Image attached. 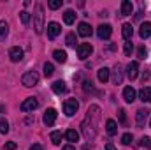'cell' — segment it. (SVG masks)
<instances>
[{
    "label": "cell",
    "instance_id": "6da1fadb",
    "mask_svg": "<svg viewBox=\"0 0 151 150\" xmlns=\"http://www.w3.org/2000/svg\"><path fill=\"white\" fill-rule=\"evenodd\" d=\"M99 117H100V108L99 106H91L88 110L86 118L83 120L81 124V131H83V136L90 141L97 136V122H99Z\"/></svg>",
    "mask_w": 151,
    "mask_h": 150
},
{
    "label": "cell",
    "instance_id": "7a4b0ae2",
    "mask_svg": "<svg viewBox=\"0 0 151 150\" xmlns=\"http://www.w3.org/2000/svg\"><path fill=\"white\" fill-rule=\"evenodd\" d=\"M34 28H35V34H42V28H44V7H42V4H35Z\"/></svg>",
    "mask_w": 151,
    "mask_h": 150
},
{
    "label": "cell",
    "instance_id": "3957f363",
    "mask_svg": "<svg viewBox=\"0 0 151 150\" xmlns=\"http://www.w3.org/2000/svg\"><path fill=\"white\" fill-rule=\"evenodd\" d=\"M21 83L25 85V87H35L39 83V74L35 73V71H28V73H25L23 74V78H21Z\"/></svg>",
    "mask_w": 151,
    "mask_h": 150
},
{
    "label": "cell",
    "instance_id": "277c9868",
    "mask_svg": "<svg viewBox=\"0 0 151 150\" xmlns=\"http://www.w3.org/2000/svg\"><path fill=\"white\" fill-rule=\"evenodd\" d=\"M93 53V46L90 42H83V44H77V57L81 60H86L90 55Z\"/></svg>",
    "mask_w": 151,
    "mask_h": 150
},
{
    "label": "cell",
    "instance_id": "5b68a950",
    "mask_svg": "<svg viewBox=\"0 0 151 150\" xmlns=\"http://www.w3.org/2000/svg\"><path fill=\"white\" fill-rule=\"evenodd\" d=\"M77 110H79V103H77L76 99H67V101L63 103V113H65L67 117H72Z\"/></svg>",
    "mask_w": 151,
    "mask_h": 150
},
{
    "label": "cell",
    "instance_id": "8992f818",
    "mask_svg": "<svg viewBox=\"0 0 151 150\" xmlns=\"http://www.w3.org/2000/svg\"><path fill=\"white\" fill-rule=\"evenodd\" d=\"M111 34H113V27L111 25H107V23H102V25H99L97 27V36L100 39H109L111 37Z\"/></svg>",
    "mask_w": 151,
    "mask_h": 150
},
{
    "label": "cell",
    "instance_id": "52a82bcc",
    "mask_svg": "<svg viewBox=\"0 0 151 150\" xmlns=\"http://www.w3.org/2000/svg\"><path fill=\"white\" fill-rule=\"evenodd\" d=\"M37 106H39V101L35 99V97H27V99L21 103V111H25V113L34 111Z\"/></svg>",
    "mask_w": 151,
    "mask_h": 150
},
{
    "label": "cell",
    "instance_id": "ba28073f",
    "mask_svg": "<svg viewBox=\"0 0 151 150\" xmlns=\"http://www.w3.org/2000/svg\"><path fill=\"white\" fill-rule=\"evenodd\" d=\"M55 120H56V110H53V108L46 110V113H44V117H42V122H44V125L51 127V125L55 124Z\"/></svg>",
    "mask_w": 151,
    "mask_h": 150
},
{
    "label": "cell",
    "instance_id": "9c48e42d",
    "mask_svg": "<svg viewBox=\"0 0 151 150\" xmlns=\"http://www.w3.org/2000/svg\"><path fill=\"white\" fill-rule=\"evenodd\" d=\"M60 32H62V27H60L56 21L47 23V37H49V39L58 37V36H60Z\"/></svg>",
    "mask_w": 151,
    "mask_h": 150
},
{
    "label": "cell",
    "instance_id": "30bf717a",
    "mask_svg": "<svg viewBox=\"0 0 151 150\" xmlns=\"http://www.w3.org/2000/svg\"><path fill=\"white\" fill-rule=\"evenodd\" d=\"M9 58H11V62H19V60H23V50H21L19 46L11 48V50H9Z\"/></svg>",
    "mask_w": 151,
    "mask_h": 150
},
{
    "label": "cell",
    "instance_id": "8fae6325",
    "mask_svg": "<svg viewBox=\"0 0 151 150\" xmlns=\"http://www.w3.org/2000/svg\"><path fill=\"white\" fill-rule=\"evenodd\" d=\"M111 73H113V83L114 85H121V81H123V67H121L119 64H116Z\"/></svg>",
    "mask_w": 151,
    "mask_h": 150
},
{
    "label": "cell",
    "instance_id": "7c38bea8",
    "mask_svg": "<svg viewBox=\"0 0 151 150\" xmlns=\"http://www.w3.org/2000/svg\"><path fill=\"white\" fill-rule=\"evenodd\" d=\"M137 74H139V64L137 62H130L127 66V76H128V79H135Z\"/></svg>",
    "mask_w": 151,
    "mask_h": 150
},
{
    "label": "cell",
    "instance_id": "4fadbf2b",
    "mask_svg": "<svg viewBox=\"0 0 151 150\" xmlns=\"http://www.w3.org/2000/svg\"><path fill=\"white\" fill-rule=\"evenodd\" d=\"M91 32H93V28L88 25V23H79V27H77V34L81 36V37H90L91 36Z\"/></svg>",
    "mask_w": 151,
    "mask_h": 150
},
{
    "label": "cell",
    "instance_id": "5bb4252c",
    "mask_svg": "<svg viewBox=\"0 0 151 150\" xmlns=\"http://www.w3.org/2000/svg\"><path fill=\"white\" fill-rule=\"evenodd\" d=\"M135 90H134V87H127L125 90H123V99L127 101V103H134L135 101Z\"/></svg>",
    "mask_w": 151,
    "mask_h": 150
},
{
    "label": "cell",
    "instance_id": "9a60e30c",
    "mask_svg": "<svg viewBox=\"0 0 151 150\" xmlns=\"http://www.w3.org/2000/svg\"><path fill=\"white\" fill-rule=\"evenodd\" d=\"M132 11H134V4L130 0H123L121 2V16H128V14H132Z\"/></svg>",
    "mask_w": 151,
    "mask_h": 150
},
{
    "label": "cell",
    "instance_id": "2e32d148",
    "mask_svg": "<svg viewBox=\"0 0 151 150\" xmlns=\"http://www.w3.org/2000/svg\"><path fill=\"white\" fill-rule=\"evenodd\" d=\"M121 36H123L125 41H130V39H132V36H134V28H132L130 23H125V25H123V28H121Z\"/></svg>",
    "mask_w": 151,
    "mask_h": 150
},
{
    "label": "cell",
    "instance_id": "e0dca14e",
    "mask_svg": "<svg viewBox=\"0 0 151 150\" xmlns=\"http://www.w3.org/2000/svg\"><path fill=\"white\" fill-rule=\"evenodd\" d=\"M106 133H107L109 136H114V134L118 133V124H116L114 120H111V118L106 122Z\"/></svg>",
    "mask_w": 151,
    "mask_h": 150
},
{
    "label": "cell",
    "instance_id": "ac0fdd59",
    "mask_svg": "<svg viewBox=\"0 0 151 150\" xmlns=\"http://www.w3.org/2000/svg\"><path fill=\"white\" fill-rule=\"evenodd\" d=\"M139 34H141V37H142V39L151 37V23H150V21H146V23H142V25H141Z\"/></svg>",
    "mask_w": 151,
    "mask_h": 150
},
{
    "label": "cell",
    "instance_id": "d6986e66",
    "mask_svg": "<svg viewBox=\"0 0 151 150\" xmlns=\"http://www.w3.org/2000/svg\"><path fill=\"white\" fill-rule=\"evenodd\" d=\"M65 88H67V87H65V83H63L62 79H58V81H55V83L51 85V90H53L55 94H58V95H60V94H63V92H65Z\"/></svg>",
    "mask_w": 151,
    "mask_h": 150
},
{
    "label": "cell",
    "instance_id": "ffe728a7",
    "mask_svg": "<svg viewBox=\"0 0 151 150\" xmlns=\"http://www.w3.org/2000/svg\"><path fill=\"white\" fill-rule=\"evenodd\" d=\"M139 99L144 101V103H151V88L150 87L141 88V92H139Z\"/></svg>",
    "mask_w": 151,
    "mask_h": 150
},
{
    "label": "cell",
    "instance_id": "44dd1931",
    "mask_svg": "<svg viewBox=\"0 0 151 150\" xmlns=\"http://www.w3.org/2000/svg\"><path fill=\"white\" fill-rule=\"evenodd\" d=\"M99 81L100 83H106L107 79H109V76H111V71L107 69V67H102V69H99Z\"/></svg>",
    "mask_w": 151,
    "mask_h": 150
},
{
    "label": "cell",
    "instance_id": "7402d4cb",
    "mask_svg": "<svg viewBox=\"0 0 151 150\" xmlns=\"http://www.w3.org/2000/svg\"><path fill=\"white\" fill-rule=\"evenodd\" d=\"M76 20V12L72 11V9H67L65 12H63V21L67 23V25H72Z\"/></svg>",
    "mask_w": 151,
    "mask_h": 150
},
{
    "label": "cell",
    "instance_id": "603a6c76",
    "mask_svg": "<svg viewBox=\"0 0 151 150\" xmlns=\"http://www.w3.org/2000/svg\"><path fill=\"white\" fill-rule=\"evenodd\" d=\"M148 110H139L137 111V115H135V122H137V125H142L144 124V120L148 118Z\"/></svg>",
    "mask_w": 151,
    "mask_h": 150
},
{
    "label": "cell",
    "instance_id": "cb8c5ba5",
    "mask_svg": "<svg viewBox=\"0 0 151 150\" xmlns=\"http://www.w3.org/2000/svg\"><path fill=\"white\" fill-rule=\"evenodd\" d=\"M7 34H9V23L5 20H0V39L4 41L7 37Z\"/></svg>",
    "mask_w": 151,
    "mask_h": 150
},
{
    "label": "cell",
    "instance_id": "d4e9b609",
    "mask_svg": "<svg viewBox=\"0 0 151 150\" xmlns=\"http://www.w3.org/2000/svg\"><path fill=\"white\" fill-rule=\"evenodd\" d=\"M53 57H55V60H56V62H60V64L67 62V53H65L63 50H56V51L53 53Z\"/></svg>",
    "mask_w": 151,
    "mask_h": 150
},
{
    "label": "cell",
    "instance_id": "484cf974",
    "mask_svg": "<svg viewBox=\"0 0 151 150\" xmlns=\"http://www.w3.org/2000/svg\"><path fill=\"white\" fill-rule=\"evenodd\" d=\"M65 138H67V141L76 143V141L79 140V133H77V131H74V129H69V131L65 133Z\"/></svg>",
    "mask_w": 151,
    "mask_h": 150
},
{
    "label": "cell",
    "instance_id": "4316f807",
    "mask_svg": "<svg viewBox=\"0 0 151 150\" xmlns=\"http://www.w3.org/2000/svg\"><path fill=\"white\" fill-rule=\"evenodd\" d=\"M62 138H63V134H62L60 131L51 133V141H53V145H60V143H62Z\"/></svg>",
    "mask_w": 151,
    "mask_h": 150
},
{
    "label": "cell",
    "instance_id": "83f0119b",
    "mask_svg": "<svg viewBox=\"0 0 151 150\" xmlns=\"http://www.w3.org/2000/svg\"><path fill=\"white\" fill-rule=\"evenodd\" d=\"M9 133V122L5 118H0V134H7Z\"/></svg>",
    "mask_w": 151,
    "mask_h": 150
},
{
    "label": "cell",
    "instance_id": "f1b7e54d",
    "mask_svg": "<svg viewBox=\"0 0 151 150\" xmlns=\"http://www.w3.org/2000/svg\"><path fill=\"white\" fill-rule=\"evenodd\" d=\"M76 42H77L76 34H69L67 39H65V44H67V46H70V48H76Z\"/></svg>",
    "mask_w": 151,
    "mask_h": 150
},
{
    "label": "cell",
    "instance_id": "f546056e",
    "mask_svg": "<svg viewBox=\"0 0 151 150\" xmlns=\"http://www.w3.org/2000/svg\"><path fill=\"white\" fill-rule=\"evenodd\" d=\"M53 73H55V67H53V64L46 62V64H44V76H53Z\"/></svg>",
    "mask_w": 151,
    "mask_h": 150
},
{
    "label": "cell",
    "instance_id": "4dcf8cb0",
    "mask_svg": "<svg viewBox=\"0 0 151 150\" xmlns=\"http://www.w3.org/2000/svg\"><path fill=\"white\" fill-rule=\"evenodd\" d=\"M19 18H21V21H23V25H28V23H30V12H28V11H21V12H19Z\"/></svg>",
    "mask_w": 151,
    "mask_h": 150
},
{
    "label": "cell",
    "instance_id": "1f68e13d",
    "mask_svg": "<svg viewBox=\"0 0 151 150\" xmlns=\"http://www.w3.org/2000/svg\"><path fill=\"white\" fill-rule=\"evenodd\" d=\"M132 141H134V138H132L130 133H125V134L121 136V143H123V145H132Z\"/></svg>",
    "mask_w": 151,
    "mask_h": 150
},
{
    "label": "cell",
    "instance_id": "d6a6232c",
    "mask_svg": "<svg viewBox=\"0 0 151 150\" xmlns=\"http://www.w3.org/2000/svg\"><path fill=\"white\" fill-rule=\"evenodd\" d=\"M139 145H141V147H144V149H150V147H151V140L148 138V136H142V138H141V141H139Z\"/></svg>",
    "mask_w": 151,
    "mask_h": 150
},
{
    "label": "cell",
    "instance_id": "836d02e7",
    "mask_svg": "<svg viewBox=\"0 0 151 150\" xmlns=\"http://www.w3.org/2000/svg\"><path fill=\"white\" fill-rule=\"evenodd\" d=\"M132 51H134V44H132L130 41H127V42H125V55H127V57H130V55H132Z\"/></svg>",
    "mask_w": 151,
    "mask_h": 150
},
{
    "label": "cell",
    "instance_id": "e575fe53",
    "mask_svg": "<svg viewBox=\"0 0 151 150\" xmlns=\"http://www.w3.org/2000/svg\"><path fill=\"white\" fill-rule=\"evenodd\" d=\"M137 55H139V58H142V60H144V58L148 57V50H146L144 46H141V48L137 50Z\"/></svg>",
    "mask_w": 151,
    "mask_h": 150
},
{
    "label": "cell",
    "instance_id": "d590c367",
    "mask_svg": "<svg viewBox=\"0 0 151 150\" xmlns=\"http://www.w3.org/2000/svg\"><path fill=\"white\" fill-rule=\"evenodd\" d=\"M51 9H58V7H62V0H49V4H47Z\"/></svg>",
    "mask_w": 151,
    "mask_h": 150
},
{
    "label": "cell",
    "instance_id": "8d00e7d4",
    "mask_svg": "<svg viewBox=\"0 0 151 150\" xmlns=\"http://www.w3.org/2000/svg\"><path fill=\"white\" fill-rule=\"evenodd\" d=\"M118 117H119V122L125 125V124H127V115H125V110H119V111H118Z\"/></svg>",
    "mask_w": 151,
    "mask_h": 150
},
{
    "label": "cell",
    "instance_id": "74e56055",
    "mask_svg": "<svg viewBox=\"0 0 151 150\" xmlns=\"http://www.w3.org/2000/svg\"><path fill=\"white\" fill-rule=\"evenodd\" d=\"M84 92H93V83L91 81H84Z\"/></svg>",
    "mask_w": 151,
    "mask_h": 150
},
{
    "label": "cell",
    "instance_id": "f35d334b",
    "mask_svg": "<svg viewBox=\"0 0 151 150\" xmlns=\"http://www.w3.org/2000/svg\"><path fill=\"white\" fill-rule=\"evenodd\" d=\"M16 147H18V145H16L14 141H7V143H5V150H16Z\"/></svg>",
    "mask_w": 151,
    "mask_h": 150
},
{
    "label": "cell",
    "instance_id": "ab89813d",
    "mask_svg": "<svg viewBox=\"0 0 151 150\" xmlns=\"http://www.w3.org/2000/svg\"><path fill=\"white\" fill-rule=\"evenodd\" d=\"M150 71H142V81H146V79H150Z\"/></svg>",
    "mask_w": 151,
    "mask_h": 150
},
{
    "label": "cell",
    "instance_id": "60d3db41",
    "mask_svg": "<svg viewBox=\"0 0 151 150\" xmlns=\"http://www.w3.org/2000/svg\"><path fill=\"white\" fill-rule=\"evenodd\" d=\"M104 150H116V147H114L113 143H107V145H106V149Z\"/></svg>",
    "mask_w": 151,
    "mask_h": 150
},
{
    "label": "cell",
    "instance_id": "b9f144b4",
    "mask_svg": "<svg viewBox=\"0 0 151 150\" xmlns=\"http://www.w3.org/2000/svg\"><path fill=\"white\" fill-rule=\"evenodd\" d=\"M30 150H44V149H42L40 145H32V147H30Z\"/></svg>",
    "mask_w": 151,
    "mask_h": 150
},
{
    "label": "cell",
    "instance_id": "7bdbcfd3",
    "mask_svg": "<svg viewBox=\"0 0 151 150\" xmlns=\"http://www.w3.org/2000/svg\"><path fill=\"white\" fill-rule=\"evenodd\" d=\"M63 150H76V149L72 147V145H65V147H63Z\"/></svg>",
    "mask_w": 151,
    "mask_h": 150
},
{
    "label": "cell",
    "instance_id": "ee69618b",
    "mask_svg": "<svg viewBox=\"0 0 151 150\" xmlns=\"http://www.w3.org/2000/svg\"><path fill=\"white\" fill-rule=\"evenodd\" d=\"M4 110H5V106H0V113L4 111Z\"/></svg>",
    "mask_w": 151,
    "mask_h": 150
},
{
    "label": "cell",
    "instance_id": "f6af8a7d",
    "mask_svg": "<svg viewBox=\"0 0 151 150\" xmlns=\"http://www.w3.org/2000/svg\"><path fill=\"white\" fill-rule=\"evenodd\" d=\"M150 124H151V122H150Z\"/></svg>",
    "mask_w": 151,
    "mask_h": 150
}]
</instances>
